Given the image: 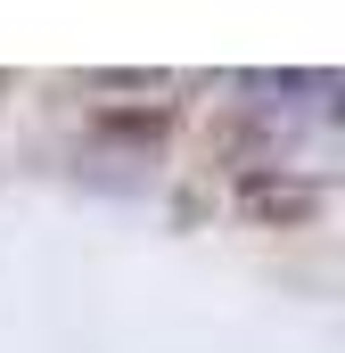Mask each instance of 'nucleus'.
I'll return each mask as SVG.
<instances>
[{"mask_svg":"<svg viewBox=\"0 0 345 353\" xmlns=\"http://www.w3.org/2000/svg\"><path fill=\"white\" fill-rule=\"evenodd\" d=\"M239 214L263 222V230H304L321 214V189L313 181H288V173H247L239 181Z\"/></svg>","mask_w":345,"mask_h":353,"instance_id":"1","label":"nucleus"}]
</instances>
